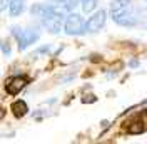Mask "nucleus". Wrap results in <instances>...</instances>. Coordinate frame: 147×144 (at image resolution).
<instances>
[{"label": "nucleus", "mask_w": 147, "mask_h": 144, "mask_svg": "<svg viewBox=\"0 0 147 144\" xmlns=\"http://www.w3.org/2000/svg\"><path fill=\"white\" fill-rule=\"evenodd\" d=\"M129 65H130V67H137V60H130Z\"/></svg>", "instance_id": "nucleus-14"}, {"label": "nucleus", "mask_w": 147, "mask_h": 144, "mask_svg": "<svg viewBox=\"0 0 147 144\" xmlns=\"http://www.w3.org/2000/svg\"><path fill=\"white\" fill-rule=\"evenodd\" d=\"M65 10L59 5V3H54L52 5V9L47 12L44 17L40 18V22H42V25L45 27L47 32H50V34H59L60 30H62V24H64V18H65Z\"/></svg>", "instance_id": "nucleus-2"}, {"label": "nucleus", "mask_w": 147, "mask_h": 144, "mask_svg": "<svg viewBox=\"0 0 147 144\" xmlns=\"http://www.w3.org/2000/svg\"><path fill=\"white\" fill-rule=\"evenodd\" d=\"M10 109H12V112H13L15 117H24L28 112V106H27V102H24V101H15Z\"/></svg>", "instance_id": "nucleus-9"}, {"label": "nucleus", "mask_w": 147, "mask_h": 144, "mask_svg": "<svg viewBox=\"0 0 147 144\" xmlns=\"http://www.w3.org/2000/svg\"><path fill=\"white\" fill-rule=\"evenodd\" d=\"M84 20L79 14L70 12L64 20V32L67 35H80L84 34Z\"/></svg>", "instance_id": "nucleus-4"}, {"label": "nucleus", "mask_w": 147, "mask_h": 144, "mask_svg": "<svg viewBox=\"0 0 147 144\" xmlns=\"http://www.w3.org/2000/svg\"><path fill=\"white\" fill-rule=\"evenodd\" d=\"M0 49H2L3 55H7V57L12 54V49H10V45L7 44V42H3V40H0Z\"/></svg>", "instance_id": "nucleus-12"}, {"label": "nucleus", "mask_w": 147, "mask_h": 144, "mask_svg": "<svg viewBox=\"0 0 147 144\" xmlns=\"http://www.w3.org/2000/svg\"><path fill=\"white\" fill-rule=\"evenodd\" d=\"M79 2H80V0H62L59 5H60L65 12H72V10L79 5Z\"/></svg>", "instance_id": "nucleus-11"}, {"label": "nucleus", "mask_w": 147, "mask_h": 144, "mask_svg": "<svg viewBox=\"0 0 147 144\" xmlns=\"http://www.w3.org/2000/svg\"><path fill=\"white\" fill-rule=\"evenodd\" d=\"M80 3H82V10L85 14H92L97 7V0H80Z\"/></svg>", "instance_id": "nucleus-10"}, {"label": "nucleus", "mask_w": 147, "mask_h": 144, "mask_svg": "<svg viewBox=\"0 0 147 144\" xmlns=\"http://www.w3.org/2000/svg\"><path fill=\"white\" fill-rule=\"evenodd\" d=\"M49 2H52V3H60L62 0H49Z\"/></svg>", "instance_id": "nucleus-15"}, {"label": "nucleus", "mask_w": 147, "mask_h": 144, "mask_svg": "<svg viewBox=\"0 0 147 144\" xmlns=\"http://www.w3.org/2000/svg\"><path fill=\"white\" fill-rule=\"evenodd\" d=\"M24 10H25V0H10L9 3L10 17H18Z\"/></svg>", "instance_id": "nucleus-7"}, {"label": "nucleus", "mask_w": 147, "mask_h": 144, "mask_svg": "<svg viewBox=\"0 0 147 144\" xmlns=\"http://www.w3.org/2000/svg\"><path fill=\"white\" fill-rule=\"evenodd\" d=\"M27 84H28V79L25 75H13V77H10L9 81H7L5 89H7V92H9L10 96H17Z\"/></svg>", "instance_id": "nucleus-6"}, {"label": "nucleus", "mask_w": 147, "mask_h": 144, "mask_svg": "<svg viewBox=\"0 0 147 144\" xmlns=\"http://www.w3.org/2000/svg\"><path fill=\"white\" fill-rule=\"evenodd\" d=\"M52 5H54V3H35V5H32L30 14H32L34 17L42 18V17L47 14V12H49V10L52 9Z\"/></svg>", "instance_id": "nucleus-8"}, {"label": "nucleus", "mask_w": 147, "mask_h": 144, "mask_svg": "<svg viewBox=\"0 0 147 144\" xmlns=\"http://www.w3.org/2000/svg\"><path fill=\"white\" fill-rule=\"evenodd\" d=\"M12 35L15 37V40H17V44H18V49L25 50L28 45L35 44L37 40H38L40 32H38V29H20L17 25H13L12 27Z\"/></svg>", "instance_id": "nucleus-3"}, {"label": "nucleus", "mask_w": 147, "mask_h": 144, "mask_svg": "<svg viewBox=\"0 0 147 144\" xmlns=\"http://www.w3.org/2000/svg\"><path fill=\"white\" fill-rule=\"evenodd\" d=\"M110 17L117 25H122V27H134L139 22V14L132 0H112Z\"/></svg>", "instance_id": "nucleus-1"}, {"label": "nucleus", "mask_w": 147, "mask_h": 144, "mask_svg": "<svg viewBox=\"0 0 147 144\" xmlns=\"http://www.w3.org/2000/svg\"><path fill=\"white\" fill-rule=\"evenodd\" d=\"M9 3H10V0H0V12H3V10L7 9Z\"/></svg>", "instance_id": "nucleus-13"}, {"label": "nucleus", "mask_w": 147, "mask_h": 144, "mask_svg": "<svg viewBox=\"0 0 147 144\" xmlns=\"http://www.w3.org/2000/svg\"><path fill=\"white\" fill-rule=\"evenodd\" d=\"M107 22V12L105 10H97L95 14H92V17H89V20L84 25V34H95L104 29Z\"/></svg>", "instance_id": "nucleus-5"}]
</instances>
